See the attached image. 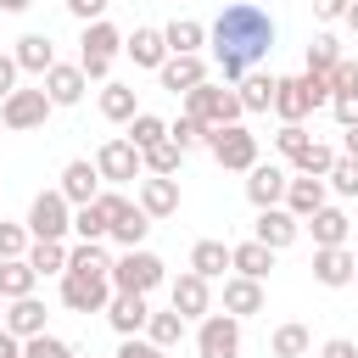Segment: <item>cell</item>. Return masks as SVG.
I'll return each instance as SVG.
<instances>
[{
	"label": "cell",
	"mask_w": 358,
	"mask_h": 358,
	"mask_svg": "<svg viewBox=\"0 0 358 358\" xmlns=\"http://www.w3.org/2000/svg\"><path fill=\"white\" fill-rule=\"evenodd\" d=\"M274 145H280V157H285V162H296V157H302V151L313 145V134H308L302 123H280V134H274Z\"/></svg>",
	"instance_id": "43"
},
{
	"label": "cell",
	"mask_w": 358,
	"mask_h": 358,
	"mask_svg": "<svg viewBox=\"0 0 358 358\" xmlns=\"http://www.w3.org/2000/svg\"><path fill=\"white\" fill-rule=\"evenodd\" d=\"M140 207H145L151 218H168V213H179V179L145 173V179H140Z\"/></svg>",
	"instance_id": "21"
},
{
	"label": "cell",
	"mask_w": 358,
	"mask_h": 358,
	"mask_svg": "<svg viewBox=\"0 0 358 358\" xmlns=\"http://www.w3.org/2000/svg\"><path fill=\"white\" fill-rule=\"evenodd\" d=\"M117 50H123V34H117L106 17L84 22V34H78V67H84L90 78H106L112 62H117Z\"/></svg>",
	"instance_id": "2"
},
{
	"label": "cell",
	"mask_w": 358,
	"mask_h": 358,
	"mask_svg": "<svg viewBox=\"0 0 358 358\" xmlns=\"http://www.w3.org/2000/svg\"><path fill=\"white\" fill-rule=\"evenodd\" d=\"M28 235L34 241H67L73 235V201L62 190H39L28 207Z\"/></svg>",
	"instance_id": "6"
},
{
	"label": "cell",
	"mask_w": 358,
	"mask_h": 358,
	"mask_svg": "<svg viewBox=\"0 0 358 358\" xmlns=\"http://www.w3.org/2000/svg\"><path fill=\"white\" fill-rule=\"evenodd\" d=\"M196 358H241V319L235 313H207L196 324Z\"/></svg>",
	"instance_id": "9"
},
{
	"label": "cell",
	"mask_w": 358,
	"mask_h": 358,
	"mask_svg": "<svg viewBox=\"0 0 358 358\" xmlns=\"http://www.w3.org/2000/svg\"><path fill=\"white\" fill-rule=\"evenodd\" d=\"M106 319H112V330H117V336H140V330H145V319H151L145 291H117V296L106 302Z\"/></svg>",
	"instance_id": "17"
},
{
	"label": "cell",
	"mask_w": 358,
	"mask_h": 358,
	"mask_svg": "<svg viewBox=\"0 0 358 358\" xmlns=\"http://www.w3.org/2000/svg\"><path fill=\"white\" fill-rule=\"evenodd\" d=\"M0 6H6V11H28L34 0H0Z\"/></svg>",
	"instance_id": "57"
},
{
	"label": "cell",
	"mask_w": 358,
	"mask_h": 358,
	"mask_svg": "<svg viewBox=\"0 0 358 358\" xmlns=\"http://www.w3.org/2000/svg\"><path fill=\"white\" fill-rule=\"evenodd\" d=\"M106 302H112V274H84V268L62 274V308H73V313H106Z\"/></svg>",
	"instance_id": "8"
},
{
	"label": "cell",
	"mask_w": 358,
	"mask_h": 358,
	"mask_svg": "<svg viewBox=\"0 0 358 358\" xmlns=\"http://www.w3.org/2000/svg\"><path fill=\"white\" fill-rule=\"evenodd\" d=\"M145 235H151V213H145L140 201H134L123 218H112V241H117L123 252H129V246H145Z\"/></svg>",
	"instance_id": "30"
},
{
	"label": "cell",
	"mask_w": 358,
	"mask_h": 358,
	"mask_svg": "<svg viewBox=\"0 0 358 358\" xmlns=\"http://www.w3.org/2000/svg\"><path fill=\"white\" fill-rule=\"evenodd\" d=\"M145 336H151L157 347H179V341H185V313L168 302V313H151V319H145Z\"/></svg>",
	"instance_id": "34"
},
{
	"label": "cell",
	"mask_w": 358,
	"mask_h": 358,
	"mask_svg": "<svg viewBox=\"0 0 358 358\" xmlns=\"http://www.w3.org/2000/svg\"><path fill=\"white\" fill-rule=\"evenodd\" d=\"M352 285H358V274H352Z\"/></svg>",
	"instance_id": "59"
},
{
	"label": "cell",
	"mask_w": 358,
	"mask_h": 358,
	"mask_svg": "<svg viewBox=\"0 0 358 358\" xmlns=\"http://www.w3.org/2000/svg\"><path fill=\"white\" fill-rule=\"evenodd\" d=\"M319 358H358V341H347V336H330V341L319 347Z\"/></svg>",
	"instance_id": "52"
},
{
	"label": "cell",
	"mask_w": 358,
	"mask_h": 358,
	"mask_svg": "<svg viewBox=\"0 0 358 358\" xmlns=\"http://www.w3.org/2000/svg\"><path fill=\"white\" fill-rule=\"evenodd\" d=\"M73 235H78V241H106V235H112V218H106V207H101V201H90V207H73Z\"/></svg>",
	"instance_id": "33"
},
{
	"label": "cell",
	"mask_w": 358,
	"mask_h": 358,
	"mask_svg": "<svg viewBox=\"0 0 358 358\" xmlns=\"http://www.w3.org/2000/svg\"><path fill=\"white\" fill-rule=\"evenodd\" d=\"M330 112H336L341 129H358V90L352 95H330Z\"/></svg>",
	"instance_id": "49"
},
{
	"label": "cell",
	"mask_w": 358,
	"mask_h": 358,
	"mask_svg": "<svg viewBox=\"0 0 358 358\" xmlns=\"http://www.w3.org/2000/svg\"><path fill=\"white\" fill-rule=\"evenodd\" d=\"M268 347H274V358H308V347H313V336H308V324H280Z\"/></svg>",
	"instance_id": "37"
},
{
	"label": "cell",
	"mask_w": 358,
	"mask_h": 358,
	"mask_svg": "<svg viewBox=\"0 0 358 358\" xmlns=\"http://www.w3.org/2000/svg\"><path fill=\"white\" fill-rule=\"evenodd\" d=\"M117 358H168V347H157L151 336H123V347H117Z\"/></svg>",
	"instance_id": "48"
},
{
	"label": "cell",
	"mask_w": 358,
	"mask_h": 358,
	"mask_svg": "<svg viewBox=\"0 0 358 358\" xmlns=\"http://www.w3.org/2000/svg\"><path fill=\"white\" fill-rule=\"evenodd\" d=\"M22 347H28V358H78V352H73V341H62V336H50V330L28 336Z\"/></svg>",
	"instance_id": "45"
},
{
	"label": "cell",
	"mask_w": 358,
	"mask_h": 358,
	"mask_svg": "<svg viewBox=\"0 0 358 358\" xmlns=\"http://www.w3.org/2000/svg\"><path fill=\"white\" fill-rule=\"evenodd\" d=\"M45 319H50V313H45V302H39V296H17V302L6 308V330H11V336H22V341H28V336H39V330H45Z\"/></svg>",
	"instance_id": "28"
},
{
	"label": "cell",
	"mask_w": 358,
	"mask_h": 358,
	"mask_svg": "<svg viewBox=\"0 0 358 358\" xmlns=\"http://www.w3.org/2000/svg\"><path fill=\"white\" fill-rule=\"evenodd\" d=\"M179 162H185V151H179L173 140H157V145L145 151V173H162V179H179Z\"/></svg>",
	"instance_id": "40"
},
{
	"label": "cell",
	"mask_w": 358,
	"mask_h": 358,
	"mask_svg": "<svg viewBox=\"0 0 358 358\" xmlns=\"http://www.w3.org/2000/svg\"><path fill=\"white\" fill-rule=\"evenodd\" d=\"M56 190H62V196H67L73 207H90V201L101 196V168H95V162H84V157H78V162H67V168H62V185H56Z\"/></svg>",
	"instance_id": "18"
},
{
	"label": "cell",
	"mask_w": 358,
	"mask_h": 358,
	"mask_svg": "<svg viewBox=\"0 0 358 358\" xmlns=\"http://www.w3.org/2000/svg\"><path fill=\"white\" fill-rule=\"evenodd\" d=\"M0 358H28V347H22V336H11L6 324H0Z\"/></svg>",
	"instance_id": "54"
},
{
	"label": "cell",
	"mask_w": 358,
	"mask_h": 358,
	"mask_svg": "<svg viewBox=\"0 0 358 358\" xmlns=\"http://www.w3.org/2000/svg\"><path fill=\"white\" fill-rule=\"evenodd\" d=\"M207 134H213V129H207L201 117H190V112H179V123H168V140H173L179 151H196V145H207Z\"/></svg>",
	"instance_id": "39"
},
{
	"label": "cell",
	"mask_w": 358,
	"mask_h": 358,
	"mask_svg": "<svg viewBox=\"0 0 358 358\" xmlns=\"http://www.w3.org/2000/svg\"><path fill=\"white\" fill-rule=\"evenodd\" d=\"M34 285H39V268H34L28 257H6V263H0V296H6V302L34 296Z\"/></svg>",
	"instance_id": "29"
},
{
	"label": "cell",
	"mask_w": 358,
	"mask_h": 358,
	"mask_svg": "<svg viewBox=\"0 0 358 358\" xmlns=\"http://www.w3.org/2000/svg\"><path fill=\"white\" fill-rule=\"evenodd\" d=\"M330 90H336V95H352V90H358V62H352V56H341V62L330 67Z\"/></svg>",
	"instance_id": "47"
},
{
	"label": "cell",
	"mask_w": 358,
	"mask_h": 358,
	"mask_svg": "<svg viewBox=\"0 0 358 358\" xmlns=\"http://www.w3.org/2000/svg\"><path fill=\"white\" fill-rule=\"evenodd\" d=\"M336 157H341V151H330V145H324V140H313V145H308V151H302V157H296V162H291V168H296V173H313V179H324V173H330V162H336Z\"/></svg>",
	"instance_id": "42"
},
{
	"label": "cell",
	"mask_w": 358,
	"mask_h": 358,
	"mask_svg": "<svg viewBox=\"0 0 358 358\" xmlns=\"http://www.w3.org/2000/svg\"><path fill=\"white\" fill-rule=\"evenodd\" d=\"M190 268H196L201 280H218V274L229 268V246H224V241H196V246H190Z\"/></svg>",
	"instance_id": "32"
},
{
	"label": "cell",
	"mask_w": 358,
	"mask_h": 358,
	"mask_svg": "<svg viewBox=\"0 0 358 358\" xmlns=\"http://www.w3.org/2000/svg\"><path fill=\"white\" fill-rule=\"evenodd\" d=\"M347 6H352V0H313V17H319V22H341Z\"/></svg>",
	"instance_id": "51"
},
{
	"label": "cell",
	"mask_w": 358,
	"mask_h": 358,
	"mask_svg": "<svg viewBox=\"0 0 358 358\" xmlns=\"http://www.w3.org/2000/svg\"><path fill=\"white\" fill-rule=\"evenodd\" d=\"M336 62H341V45H336L330 34H319V39L308 45V73H330Z\"/></svg>",
	"instance_id": "46"
},
{
	"label": "cell",
	"mask_w": 358,
	"mask_h": 358,
	"mask_svg": "<svg viewBox=\"0 0 358 358\" xmlns=\"http://www.w3.org/2000/svg\"><path fill=\"white\" fill-rule=\"evenodd\" d=\"M263 302H268L263 280H252V274H229V280H224V313L252 319V313H263Z\"/></svg>",
	"instance_id": "16"
},
{
	"label": "cell",
	"mask_w": 358,
	"mask_h": 358,
	"mask_svg": "<svg viewBox=\"0 0 358 358\" xmlns=\"http://www.w3.org/2000/svg\"><path fill=\"white\" fill-rule=\"evenodd\" d=\"M207 151H213V162H218V168L246 173V168L257 162V134H252L246 123H224V129H213V134H207Z\"/></svg>",
	"instance_id": "5"
},
{
	"label": "cell",
	"mask_w": 358,
	"mask_h": 358,
	"mask_svg": "<svg viewBox=\"0 0 358 358\" xmlns=\"http://www.w3.org/2000/svg\"><path fill=\"white\" fill-rule=\"evenodd\" d=\"M50 106H56V101L45 95V84H39V90H11V95L0 101V123L22 134V129H39V123L50 117Z\"/></svg>",
	"instance_id": "10"
},
{
	"label": "cell",
	"mask_w": 358,
	"mask_h": 358,
	"mask_svg": "<svg viewBox=\"0 0 358 358\" xmlns=\"http://www.w3.org/2000/svg\"><path fill=\"white\" fill-rule=\"evenodd\" d=\"M67 268H84V274H112V257L101 252V241H78V246H67Z\"/></svg>",
	"instance_id": "36"
},
{
	"label": "cell",
	"mask_w": 358,
	"mask_h": 358,
	"mask_svg": "<svg viewBox=\"0 0 358 358\" xmlns=\"http://www.w3.org/2000/svg\"><path fill=\"white\" fill-rule=\"evenodd\" d=\"M28 263L39 274H67V241H34L28 246Z\"/></svg>",
	"instance_id": "35"
},
{
	"label": "cell",
	"mask_w": 358,
	"mask_h": 358,
	"mask_svg": "<svg viewBox=\"0 0 358 358\" xmlns=\"http://www.w3.org/2000/svg\"><path fill=\"white\" fill-rule=\"evenodd\" d=\"M129 140H134L140 151H151L157 140H168V123H162L157 112H134V117H129Z\"/></svg>",
	"instance_id": "38"
},
{
	"label": "cell",
	"mask_w": 358,
	"mask_h": 358,
	"mask_svg": "<svg viewBox=\"0 0 358 358\" xmlns=\"http://www.w3.org/2000/svg\"><path fill=\"white\" fill-rule=\"evenodd\" d=\"M95 168H101L106 185H134V179H145V151H140L129 134H117V140H106V145L95 151Z\"/></svg>",
	"instance_id": "7"
},
{
	"label": "cell",
	"mask_w": 358,
	"mask_h": 358,
	"mask_svg": "<svg viewBox=\"0 0 358 358\" xmlns=\"http://www.w3.org/2000/svg\"><path fill=\"white\" fill-rule=\"evenodd\" d=\"M123 50H129L134 67H151V73L168 62V39H162V28H134V34L123 39Z\"/></svg>",
	"instance_id": "20"
},
{
	"label": "cell",
	"mask_w": 358,
	"mask_h": 358,
	"mask_svg": "<svg viewBox=\"0 0 358 358\" xmlns=\"http://www.w3.org/2000/svg\"><path fill=\"white\" fill-rule=\"evenodd\" d=\"M162 39H168V56H201V45H207V28H201L196 17H173V22L162 28Z\"/></svg>",
	"instance_id": "26"
},
{
	"label": "cell",
	"mask_w": 358,
	"mask_h": 358,
	"mask_svg": "<svg viewBox=\"0 0 358 358\" xmlns=\"http://www.w3.org/2000/svg\"><path fill=\"white\" fill-rule=\"evenodd\" d=\"M229 268H235V274H252V280H268V268H274V246H263V241L252 235V241L229 246Z\"/></svg>",
	"instance_id": "25"
},
{
	"label": "cell",
	"mask_w": 358,
	"mask_h": 358,
	"mask_svg": "<svg viewBox=\"0 0 358 358\" xmlns=\"http://www.w3.org/2000/svg\"><path fill=\"white\" fill-rule=\"evenodd\" d=\"M207 39H213V62H218L224 84H241L274 50V17L257 0H229L218 11V22L207 28Z\"/></svg>",
	"instance_id": "1"
},
{
	"label": "cell",
	"mask_w": 358,
	"mask_h": 358,
	"mask_svg": "<svg viewBox=\"0 0 358 358\" xmlns=\"http://www.w3.org/2000/svg\"><path fill=\"white\" fill-rule=\"evenodd\" d=\"M352 274H358V257L347 246H313V280L319 285L341 291V285H352Z\"/></svg>",
	"instance_id": "15"
},
{
	"label": "cell",
	"mask_w": 358,
	"mask_h": 358,
	"mask_svg": "<svg viewBox=\"0 0 358 358\" xmlns=\"http://www.w3.org/2000/svg\"><path fill=\"white\" fill-rule=\"evenodd\" d=\"M168 302H173L185 319H207V313H213V280H201L196 268H185V274L168 285Z\"/></svg>",
	"instance_id": "12"
},
{
	"label": "cell",
	"mask_w": 358,
	"mask_h": 358,
	"mask_svg": "<svg viewBox=\"0 0 358 358\" xmlns=\"http://www.w3.org/2000/svg\"><path fill=\"white\" fill-rule=\"evenodd\" d=\"M134 112H140L134 84H106V90H101V117H106V123H129Z\"/></svg>",
	"instance_id": "31"
},
{
	"label": "cell",
	"mask_w": 358,
	"mask_h": 358,
	"mask_svg": "<svg viewBox=\"0 0 358 358\" xmlns=\"http://www.w3.org/2000/svg\"><path fill=\"white\" fill-rule=\"evenodd\" d=\"M162 280H168V263H162L157 252H145V246H129V252L112 263V285H117V291H145V296H151Z\"/></svg>",
	"instance_id": "4"
},
{
	"label": "cell",
	"mask_w": 358,
	"mask_h": 358,
	"mask_svg": "<svg viewBox=\"0 0 358 358\" xmlns=\"http://www.w3.org/2000/svg\"><path fill=\"white\" fill-rule=\"evenodd\" d=\"M11 56H17V67H22V73H39V78L56 67V45H50V34H22Z\"/></svg>",
	"instance_id": "23"
},
{
	"label": "cell",
	"mask_w": 358,
	"mask_h": 358,
	"mask_svg": "<svg viewBox=\"0 0 358 358\" xmlns=\"http://www.w3.org/2000/svg\"><path fill=\"white\" fill-rule=\"evenodd\" d=\"M252 235L263 241V246H274V252H285L296 235H302V218L291 213V207H257V224H252Z\"/></svg>",
	"instance_id": "13"
},
{
	"label": "cell",
	"mask_w": 358,
	"mask_h": 358,
	"mask_svg": "<svg viewBox=\"0 0 358 358\" xmlns=\"http://www.w3.org/2000/svg\"><path fill=\"white\" fill-rule=\"evenodd\" d=\"M324 185H330L336 196H358V157H347V151H341V157L330 162V173H324Z\"/></svg>",
	"instance_id": "41"
},
{
	"label": "cell",
	"mask_w": 358,
	"mask_h": 358,
	"mask_svg": "<svg viewBox=\"0 0 358 358\" xmlns=\"http://www.w3.org/2000/svg\"><path fill=\"white\" fill-rule=\"evenodd\" d=\"M274 90H280V78H274V73H257V67L235 84V95H241L246 112H274Z\"/></svg>",
	"instance_id": "27"
},
{
	"label": "cell",
	"mask_w": 358,
	"mask_h": 358,
	"mask_svg": "<svg viewBox=\"0 0 358 358\" xmlns=\"http://www.w3.org/2000/svg\"><path fill=\"white\" fill-rule=\"evenodd\" d=\"M324 190H330L324 179H313V173H296V179L285 185V201H280V207H291L296 218H313V213L324 207Z\"/></svg>",
	"instance_id": "22"
},
{
	"label": "cell",
	"mask_w": 358,
	"mask_h": 358,
	"mask_svg": "<svg viewBox=\"0 0 358 358\" xmlns=\"http://www.w3.org/2000/svg\"><path fill=\"white\" fill-rule=\"evenodd\" d=\"M106 6H112V0H67V11H73L78 22H95V17H106Z\"/></svg>",
	"instance_id": "50"
},
{
	"label": "cell",
	"mask_w": 358,
	"mask_h": 358,
	"mask_svg": "<svg viewBox=\"0 0 358 358\" xmlns=\"http://www.w3.org/2000/svg\"><path fill=\"white\" fill-rule=\"evenodd\" d=\"M285 185H291V173L280 162H252L246 168V201L252 207H280L285 201Z\"/></svg>",
	"instance_id": "11"
},
{
	"label": "cell",
	"mask_w": 358,
	"mask_h": 358,
	"mask_svg": "<svg viewBox=\"0 0 358 358\" xmlns=\"http://www.w3.org/2000/svg\"><path fill=\"white\" fill-rule=\"evenodd\" d=\"M185 112H190V117H201L207 129H224V123H241V117H246L241 95H235V90H224V84H213V78H207V84H196V90L185 95Z\"/></svg>",
	"instance_id": "3"
},
{
	"label": "cell",
	"mask_w": 358,
	"mask_h": 358,
	"mask_svg": "<svg viewBox=\"0 0 358 358\" xmlns=\"http://www.w3.org/2000/svg\"><path fill=\"white\" fill-rule=\"evenodd\" d=\"M302 224L313 229V246H347V235H352L347 213H341V207H330V201H324L313 218H302Z\"/></svg>",
	"instance_id": "24"
},
{
	"label": "cell",
	"mask_w": 358,
	"mask_h": 358,
	"mask_svg": "<svg viewBox=\"0 0 358 358\" xmlns=\"http://www.w3.org/2000/svg\"><path fill=\"white\" fill-rule=\"evenodd\" d=\"M157 78H162V90L190 95L196 84H207V62H201V56H168V62L157 67Z\"/></svg>",
	"instance_id": "19"
},
{
	"label": "cell",
	"mask_w": 358,
	"mask_h": 358,
	"mask_svg": "<svg viewBox=\"0 0 358 358\" xmlns=\"http://www.w3.org/2000/svg\"><path fill=\"white\" fill-rule=\"evenodd\" d=\"M17 73H22V67H17V56H6V50H0V101L17 90Z\"/></svg>",
	"instance_id": "53"
},
{
	"label": "cell",
	"mask_w": 358,
	"mask_h": 358,
	"mask_svg": "<svg viewBox=\"0 0 358 358\" xmlns=\"http://www.w3.org/2000/svg\"><path fill=\"white\" fill-rule=\"evenodd\" d=\"M341 22H347V28H352V34H358V0H352V6H347V17H341Z\"/></svg>",
	"instance_id": "56"
},
{
	"label": "cell",
	"mask_w": 358,
	"mask_h": 358,
	"mask_svg": "<svg viewBox=\"0 0 358 358\" xmlns=\"http://www.w3.org/2000/svg\"><path fill=\"white\" fill-rule=\"evenodd\" d=\"M0 324H6V296H0Z\"/></svg>",
	"instance_id": "58"
},
{
	"label": "cell",
	"mask_w": 358,
	"mask_h": 358,
	"mask_svg": "<svg viewBox=\"0 0 358 358\" xmlns=\"http://www.w3.org/2000/svg\"><path fill=\"white\" fill-rule=\"evenodd\" d=\"M28 246H34L28 224H6V218H0V263H6V257H28Z\"/></svg>",
	"instance_id": "44"
},
{
	"label": "cell",
	"mask_w": 358,
	"mask_h": 358,
	"mask_svg": "<svg viewBox=\"0 0 358 358\" xmlns=\"http://www.w3.org/2000/svg\"><path fill=\"white\" fill-rule=\"evenodd\" d=\"M341 151H347V157H358V129H347V140H341Z\"/></svg>",
	"instance_id": "55"
},
{
	"label": "cell",
	"mask_w": 358,
	"mask_h": 358,
	"mask_svg": "<svg viewBox=\"0 0 358 358\" xmlns=\"http://www.w3.org/2000/svg\"><path fill=\"white\" fill-rule=\"evenodd\" d=\"M39 84H45V95H50L56 106H78V101H84V90H90V73H84L78 62H56Z\"/></svg>",
	"instance_id": "14"
}]
</instances>
